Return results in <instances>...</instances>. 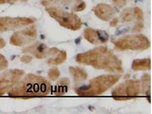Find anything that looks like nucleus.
Instances as JSON below:
<instances>
[{
	"label": "nucleus",
	"instance_id": "2",
	"mask_svg": "<svg viewBox=\"0 0 152 114\" xmlns=\"http://www.w3.org/2000/svg\"><path fill=\"white\" fill-rule=\"evenodd\" d=\"M51 91V84L46 79L41 76L28 74L9 93L11 97L28 98L43 96L48 95Z\"/></svg>",
	"mask_w": 152,
	"mask_h": 114
},
{
	"label": "nucleus",
	"instance_id": "21",
	"mask_svg": "<svg viewBox=\"0 0 152 114\" xmlns=\"http://www.w3.org/2000/svg\"><path fill=\"white\" fill-rule=\"evenodd\" d=\"M8 66V62L5 57L0 54V71L6 69Z\"/></svg>",
	"mask_w": 152,
	"mask_h": 114
},
{
	"label": "nucleus",
	"instance_id": "6",
	"mask_svg": "<svg viewBox=\"0 0 152 114\" xmlns=\"http://www.w3.org/2000/svg\"><path fill=\"white\" fill-rule=\"evenodd\" d=\"M119 21L124 24L132 26V32H140L144 27V13L138 7L124 9L120 15V20Z\"/></svg>",
	"mask_w": 152,
	"mask_h": 114
},
{
	"label": "nucleus",
	"instance_id": "26",
	"mask_svg": "<svg viewBox=\"0 0 152 114\" xmlns=\"http://www.w3.org/2000/svg\"><path fill=\"white\" fill-rule=\"evenodd\" d=\"M5 45H6V43H5V41L2 38H0V49H2L4 47H5Z\"/></svg>",
	"mask_w": 152,
	"mask_h": 114
},
{
	"label": "nucleus",
	"instance_id": "13",
	"mask_svg": "<svg viewBox=\"0 0 152 114\" xmlns=\"http://www.w3.org/2000/svg\"><path fill=\"white\" fill-rule=\"evenodd\" d=\"M95 14L104 21H110L115 16V10L111 5L106 4H99L93 9Z\"/></svg>",
	"mask_w": 152,
	"mask_h": 114
},
{
	"label": "nucleus",
	"instance_id": "16",
	"mask_svg": "<svg viewBox=\"0 0 152 114\" xmlns=\"http://www.w3.org/2000/svg\"><path fill=\"white\" fill-rule=\"evenodd\" d=\"M73 0H41V4L46 7H65L69 5Z\"/></svg>",
	"mask_w": 152,
	"mask_h": 114
},
{
	"label": "nucleus",
	"instance_id": "25",
	"mask_svg": "<svg viewBox=\"0 0 152 114\" xmlns=\"http://www.w3.org/2000/svg\"><path fill=\"white\" fill-rule=\"evenodd\" d=\"M118 23H119L118 19V18H115L111 21L110 25H111V26H112V27H115L118 25Z\"/></svg>",
	"mask_w": 152,
	"mask_h": 114
},
{
	"label": "nucleus",
	"instance_id": "14",
	"mask_svg": "<svg viewBox=\"0 0 152 114\" xmlns=\"http://www.w3.org/2000/svg\"><path fill=\"white\" fill-rule=\"evenodd\" d=\"M69 71L76 84L80 83L88 78V74L81 68L70 67Z\"/></svg>",
	"mask_w": 152,
	"mask_h": 114
},
{
	"label": "nucleus",
	"instance_id": "1",
	"mask_svg": "<svg viewBox=\"0 0 152 114\" xmlns=\"http://www.w3.org/2000/svg\"><path fill=\"white\" fill-rule=\"evenodd\" d=\"M77 63L91 66L98 70L112 72H123L121 61L106 47H99L79 54Z\"/></svg>",
	"mask_w": 152,
	"mask_h": 114
},
{
	"label": "nucleus",
	"instance_id": "19",
	"mask_svg": "<svg viewBox=\"0 0 152 114\" xmlns=\"http://www.w3.org/2000/svg\"><path fill=\"white\" fill-rule=\"evenodd\" d=\"M60 75L61 72L57 68H53L48 71V78L51 80H56L59 77Z\"/></svg>",
	"mask_w": 152,
	"mask_h": 114
},
{
	"label": "nucleus",
	"instance_id": "24",
	"mask_svg": "<svg viewBox=\"0 0 152 114\" xmlns=\"http://www.w3.org/2000/svg\"><path fill=\"white\" fill-rule=\"evenodd\" d=\"M18 0H0V4H12L16 2Z\"/></svg>",
	"mask_w": 152,
	"mask_h": 114
},
{
	"label": "nucleus",
	"instance_id": "23",
	"mask_svg": "<svg viewBox=\"0 0 152 114\" xmlns=\"http://www.w3.org/2000/svg\"><path fill=\"white\" fill-rule=\"evenodd\" d=\"M33 59V58L31 56H23L21 57V62H22L23 63L25 64H28L30 63Z\"/></svg>",
	"mask_w": 152,
	"mask_h": 114
},
{
	"label": "nucleus",
	"instance_id": "9",
	"mask_svg": "<svg viewBox=\"0 0 152 114\" xmlns=\"http://www.w3.org/2000/svg\"><path fill=\"white\" fill-rule=\"evenodd\" d=\"M37 37V30L35 26L19 31L11 37L10 43L16 46H23L34 41Z\"/></svg>",
	"mask_w": 152,
	"mask_h": 114
},
{
	"label": "nucleus",
	"instance_id": "12",
	"mask_svg": "<svg viewBox=\"0 0 152 114\" xmlns=\"http://www.w3.org/2000/svg\"><path fill=\"white\" fill-rule=\"evenodd\" d=\"M84 37L89 42L94 45L107 42L109 39V36L105 31L91 28L84 30Z\"/></svg>",
	"mask_w": 152,
	"mask_h": 114
},
{
	"label": "nucleus",
	"instance_id": "7",
	"mask_svg": "<svg viewBox=\"0 0 152 114\" xmlns=\"http://www.w3.org/2000/svg\"><path fill=\"white\" fill-rule=\"evenodd\" d=\"M140 82L137 80H128L118 86L112 92L116 100H126L137 96L140 94Z\"/></svg>",
	"mask_w": 152,
	"mask_h": 114
},
{
	"label": "nucleus",
	"instance_id": "15",
	"mask_svg": "<svg viewBox=\"0 0 152 114\" xmlns=\"http://www.w3.org/2000/svg\"><path fill=\"white\" fill-rule=\"evenodd\" d=\"M151 68V58L136 59L133 61L132 69L136 71L149 70Z\"/></svg>",
	"mask_w": 152,
	"mask_h": 114
},
{
	"label": "nucleus",
	"instance_id": "22",
	"mask_svg": "<svg viewBox=\"0 0 152 114\" xmlns=\"http://www.w3.org/2000/svg\"><path fill=\"white\" fill-rule=\"evenodd\" d=\"M113 4L119 8H122L126 5V0H112Z\"/></svg>",
	"mask_w": 152,
	"mask_h": 114
},
{
	"label": "nucleus",
	"instance_id": "10",
	"mask_svg": "<svg viewBox=\"0 0 152 114\" xmlns=\"http://www.w3.org/2000/svg\"><path fill=\"white\" fill-rule=\"evenodd\" d=\"M35 20L25 17L0 18V33L5 32L33 23Z\"/></svg>",
	"mask_w": 152,
	"mask_h": 114
},
{
	"label": "nucleus",
	"instance_id": "3",
	"mask_svg": "<svg viewBox=\"0 0 152 114\" xmlns=\"http://www.w3.org/2000/svg\"><path fill=\"white\" fill-rule=\"evenodd\" d=\"M121 78L119 75H104L90 80L87 85L75 88V93L80 96H96L106 92L116 84Z\"/></svg>",
	"mask_w": 152,
	"mask_h": 114
},
{
	"label": "nucleus",
	"instance_id": "8",
	"mask_svg": "<svg viewBox=\"0 0 152 114\" xmlns=\"http://www.w3.org/2000/svg\"><path fill=\"white\" fill-rule=\"evenodd\" d=\"M24 71L14 69L0 74V96L4 95L16 85L24 75Z\"/></svg>",
	"mask_w": 152,
	"mask_h": 114
},
{
	"label": "nucleus",
	"instance_id": "18",
	"mask_svg": "<svg viewBox=\"0 0 152 114\" xmlns=\"http://www.w3.org/2000/svg\"><path fill=\"white\" fill-rule=\"evenodd\" d=\"M142 93L147 96H151V77L149 74H145L141 79Z\"/></svg>",
	"mask_w": 152,
	"mask_h": 114
},
{
	"label": "nucleus",
	"instance_id": "4",
	"mask_svg": "<svg viewBox=\"0 0 152 114\" xmlns=\"http://www.w3.org/2000/svg\"><path fill=\"white\" fill-rule=\"evenodd\" d=\"M46 10L61 26L65 28L76 31L82 26V22L76 14L64 11L55 7H47Z\"/></svg>",
	"mask_w": 152,
	"mask_h": 114
},
{
	"label": "nucleus",
	"instance_id": "20",
	"mask_svg": "<svg viewBox=\"0 0 152 114\" xmlns=\"http://www.w3.org/2000/svg\"><path fill=\"white\" fill-rule=\"evenodd\" d=\"M76 5L72 8L74 11L81 12L86 9V4L82 0H76Z\"/></svg>",
	"mask_w": 152,
	"mask_h": 114
},
{
	"label": "nucleus",
	"instance_id": "17",
	"mask_svg": "<svg viewBox=\"0 0 152 114\" xmlns=\"http://www.w3.org/2000/svg\"><path fill=\"white\" fill-rule=\"evenodd\" d=\"M67 59V53L64 51H59L54 58H50L47 64L50 66H57L63 64Z\"/></svg>",
	"mask_w": 152,
	"mask_h": 114
},
{
	"label": "nucleus",
	"instance_id": "11",
	"mask_svg": "<svg viewBox=\"0 0 152 114\" xmlns=\"http://www.w3.org/2000/svg\"><path fill=\"white\" fill-rule=\"evenodd\" d=\"M59 50L56 48H48L43 43L37 42L22 50L23 53L32 54L38 59H43L49 56H54L58 53Z\"/></svg>",
	"mask_w": 152,
	"mask_h": 114
},
{
	"label": "nucleus",
	"instance_id": "5",
	"mask_svg": "<svg viewBox=\"0 0 152 114\" xmlns=\"http://www.w3.org/2000/svg\"><path fill=\"white\" fill-rule=\"evenodd\" d=\"M115 47L119 50H144L148 49L151 42L146 36L142 34L126 35L113 41Z\"/></svg>",
	"mask_w": 152,
	"mask_h": 114
}]
</instances>
